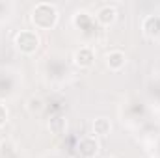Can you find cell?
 I'll list each match as a JSON object with an SVG mask.
<instances>
[{
    "label": "cell",
    "instance_id": "cell-1",
    "mask_svg": "<svg viewBox=\"0 0 160 158\" xmlns=\"http://www.w3.org/2000/svg\"><path fill=\"white\" fill-rule=\"evenodd\" d=\"M58 9L48 4V2H39L32 7L30 11V22L34 24L36 30H52L58 24Z\"/></svg>",
    "mask_w": 160,
    "mask_h": 158
},
{
    "label": "cell",
    "instance_id": "cell-2",
    "mask_svg": "<svg viewBox=\"0 0 160 158\" xmlns=\"http://www.w3.org/2000/svg\"><path fill=\"white\" fill-rule=\"evenodd\" d=\"M13 45H15V48H17L21 54L32 56V54H36V52L39 50L41 37H39V34L34 32V30H21V32L15 34Z\"/></svg>",
    "mask_w": 160,
    "mask_h": 158
},
{
    "label": "cell",
    "instance_id": "cell-3",
    "mask_svg": "<svg viewBox=\"0 0 160 158\" xmlns=\"http://www.w3.org/2000/svg\"><path fill=\"white\" fill-rule=\"evenodd\" d=\"M99 151H101V145L95 140V136H84L77 143V153L80 158H95Z\"/></svg>",
    "mask_w": 160,
    "mask_h": 158
},
{
    "label": "cell",
    "instance_id": "cell-4",
    "mask_svg": "<svg viewBox=\"0 0 160 158\" xmlns=\"http://www.w3.org/2000/svg\"><path fill=\"white\" fill-rule=\"evenodd\" d=\"M73 63L78 69H89V67H93V63H95V50L91 47H88V45L77 48L73 52Z\"/></svg>",
    "mask_w": 160,
    "mask_h": 158
},
{
    "label": "cell",
    "instance_id": "cell-5",
    "mask_svg": "<svg viewBox=\"0 0 160 158\" xmlns=\"http://www.w3.org/2000/svg\"><path fill=\"white\" fill-rule=\"evenodd\" d=\"M104 63H106V67H108L112 73H119V71L125 69V65H127V54H125L123 50L114 48V50L106 52V56H104Z\"/></svg>",
    "mask_w": 160,
    "mask_h": 158
},
{
    "label": "cell",
    "instance_id": "cell-6",
    "mask_svg": "<svg viewBox=\"0 0 160 158\" xmlns=\"http://www.w3.org/2000/svg\"><path fill=\"white\" fill-rule=\"evenodd\" d=\"M95 21L101 24V26H112L116 21H118V9L110 4L106 6H101L95 13Z\"/></svg>",
    "mask_w": 160,
    "mask_h": 158
},
{
    "label": "cell",
    "instance_id": "cell-7",
    "mask_svg": "<svg viewBox=\"0 0 160 158\" xmlns=\"http://www.w3.org/2000/svg\"><path fill=\"white\" fill-rule=\"evenodd\" d=\"M142 32L149 39L158 37L160 36V15H147L142 21Z\"/></svg>",
    "mask_w": 160,
    "mask_h": 158
},
{
    "label": "cell",
    "instance_id": "cell-8",
    "mask_svg": "<svg viewBox=\"0 0 160 158\" xmlns=\"http://www.w3.org/2000/svg\"><path fill=\"white\" fill-rule=\"evenodd\" d=\"M91 128H93V134H95V136L106 138V136H110V132H112V121L108 117H97V119H93Z\"/></svg>",
    "mask_w": 160,
    "mask_h": 158
},
{
    "label": "cell",
    "instance_id": "cell-9",
    "mask_svg": "<svg viewBox=\"0 0 160 158\" xmlns=\"http://www.w3.org/2000/svg\"><path fill=\"white\" fill-rule=\"evenodd\" d=\"M48 130H50V134H54V136L65 134V130H67V119L62 117V116L52 117L48 121Z\"/></svg>",
    "mask_w": 160,
    "mask_h": 158
},
{
    "label": "cell",
    "instance_id": "cell-10",
    "mask_svg": "<svg viewBox=\"0 0 160 158\" xmlns=\"http://www.w3.org/2000/svg\"><path fill=\"white\" fill-rule=\"evenodd\" d=\"M45 110V101L38 97V95H32L28 101H26V112L32 114V116H39L41 112Z\"/></svg>",
    "mask_w": 160,
    "mask_h": 158
},
{
    "label": "cell",
    "instance_id": "cell-11",
    "mask_svg": "<svg viewBox=\"0 0 160 158\" xmlns=\"http://www.w3.org/2000/svg\"><path fill=\"white\" fill-rule=\"evenodd\" d=\"M8 116H9V112H8V106L0 102V128H2V126L8 123Z\"/></svg>",
    "mask_w": 160,
    "mask_h": 158
},
{
    "label": "cell",
    "instance_id": "cell-12",
    "mask_svg": "<svg viewBox=\"0 0 160 158\" xmlns=\"http://www.w3.org/2000/svg\"><path fill=\"white\" fill-rule=\"evenodd\" d=\"M106 158H116V156H106Z\"/></svg>",
    "mask_w": 160,
    "mask_h": 158
}]
</instances>
